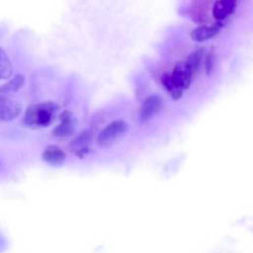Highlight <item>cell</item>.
Wrapping results in <instances>:
<instances>
[{"label": "cell", "instance_id": "obj_1", "mask_svg": "<svg viewBox=\"0 0 253 253\" xmlns=\"http://www.w3.org/2000/svg\"><path fill=\"white\" fill-rule=\"evenodd\" d=\"M59 107L53 102H42L31 105L23 118V123L33 128L46 127L52 124Z\"/></svg>", "mask_w": 253, "mask_h": 253}, {"label": "cell", "instance_id": "obj_12", "mask_svg": "<svg viewBox=\"0 0 253 253\" xmlns=\"http://www.w3.org/2000/svg\"><path fill=\"white\" fill-rule=\"evenodd\" d=\"M24 82H25L24 76L22 74H17L5 84L0 85V94L10 95L17 92L24 85Z\"/></svg>", "mask_w": 253, "mask_h": 253}, {"label": "cell", "instance_id": "obj_7", "mask_svg": "<svg viewBox=\"0 0 253 253\" xmlns=\"http://www.w3.org/2000/svg\"><path fill=\"white\" fill-rule=\"evenodd\" d=\"M172 76L173 81L175 82L176 86L183 91L188 89L191 85L193 75L190 73V71L186 68L183 61H179L174 65V68L172 72L170 73Z\"/></svg>", "mask_w": 253, "mask_h": 253}, {"label": "cell", "instance_id": "obj_11", "mask_svg": "<svg viewBox=\"0 0 253 253\" xmlns=\"http://www.w3.org/2000/svg\"><path fill=\"white\" fill-rule=\"evenodd\" d=\"M205 56V49L203 47L198 48L196 50H194L193 52H191L186 59L183 61L186 68L190 71V73L194 76L196 74V72L199 70V67L202 63V60Z\"/></svg>", "mask_w": 253, "mask_h": 253}, {"label": "cell", "instance_id": "obj_8", "mask_svg": "<svg viewBox=\"0 0 253 253\" xmlns=\"http://www.w3.org/2000/svg\"><path fill=\"white\" fill-rule=\"evenodd\" d=\"M222 28V23L221 22H217L215 24L212 25H205V26H200L195 28L191 34L190 37L193 41L198 42H206L209 41L211 39H212Z\"/></svg>", "mask_w": 253, "mask_h": 253}, {"label": "cell", "instance_id": "obj_15", "mask_svg": "<svg viewBox=\"0 0 253 253\" xmlns=\"http://www.w3.org/2000/svg\"><path fill=\"white\" fill-rule=\"evenodd\" d=\"M213 61H214V52L213 49L211 48L207 54H206V70L208 74H211L212 68H213Z\"/></svg>", "mask_w": 253, "mask_h": 253}, {"label": "cell", "instance_id": "obj_9", "mask_svg": "<svg viewBox=\"0 0 253 253\" xmlns=\"http://www.w3.org/2000/svg\"><path fill=\"white\" fill-rule=\"evenodd\" d=\"M237 0H217L212 7V16L217 22L225 20L230 16L235 7Z\"/></svg>", "mask_w": 253, "mask_h": 253}, {"label": "cell", "instance_id": "obj_10", "mask_svg": "<svg viewBox=\"0 0 253 253\" xmlns=\"http://www.w3.org/2000/svg\"><path fill=\"white\" fill-rule=\"evenodd\" d=\"M42 159L51 164V165H57L64 161L65 159V153L61 148H59L56 145H48L42 152Z\"/></svg>", "mask_w": 253, "mask_h": 253}, {"label": "cell", "instance_id": "obj_3", "mask_svg": "<svg viewBox=\"0 0 253 253\" xmlns=\"http://www.w3.org/2000/svg\"><path fill=\"white\" fill-rule=\"evenodd\" d=\"M162 109V100L157 95L148 96L142 103L138 112V122L145 124L151 121Z\"/></svg>", "mask_w": 253, "mask_h": 253}, {"label": "cell", "instance_id": "obj_4", "mask_svg": "<svg viewBox=\"0 0 253 253\" xmlns=\"http://www.w3.org/2000/svg\"><path fill=\"white\" fill-rule=\"evenodd\" d=\"M22 112V105L7 97L6 95L0 94V120L1 121H12L19 117Z\"/></svg>", "mask_w": 253, "mask_h": 253}, {"label": "cell", "instance_id": "obj_6", "mask_svg": "<svg viewBox=\"0 0 253 253\" xmlns=\"http://www.w3.org/2000/svg\"><path fill=\"white\" fill-rule=\"evenodd\" d=\"M92 141V132L89 129L82 131L77 135L69 145L71 151H73L78 157H84L90 150V144Z\"/></svg>", "mask_w": 253, "mask_h": 253}, {"label": "cell", "instance_id": "obj_13", "mask_svg": "<svg viewBox=\"0 0 253 253\" xmlns=\"http://www.w3.org/2000/svg\"><path fill=\"white\" fill-rule=\"evenodd\" d=\"M161 83L164 86V88L168 91L169 95L173 100H178L183 95V90L178 88L175 84V82L172 79V76L170 73H163L161 76Z\"/></svg>", "mask_w": 253, "mask_h": 253}, {"label": "cell", "instance_id": "obj_5", "mask_svg": "<svg viewBox=\"0 0 253 253\" xmlns=\"http://www.w3.org/2000/svg\"><path fill=\"white\" fill-rule=\"evenodd\" d=\"M60 123L53 128L52 134L57 138H67L75 130V119L69 111H64L59 116Z\"/></svg>", "mask_w": 253, "mask_h": 253}, {"label": "cell", "instance_id": "obj_2", "mask_svg": "<svg viewBox=\"0 0 253 253\" xmlns=\"http://www.w3.org/2000/svg\"><path fill=\"white\" fill-rule=\"evenodd\" d=\"M128 125L126 121L116 120L107 125L99 133L97 142L101 147H109L118 142L127 131Z\"/></svg>", "mask_w": 253, "mask_h": 253}, {"label": "cell", "instance_id": "obj_14", "mask_svg": "<svg viewBox=\"0 0 253 253\" xmlns=\"http://www.w3.org/2000/svg\"><path fill=\"white\" fill-rule=\"evenodd\" d=\"M13 72L12 63L4 49L0 47V79H8Z\"/></svg>", "mask_w": 253, "mask_h": 253}]
</instances>
